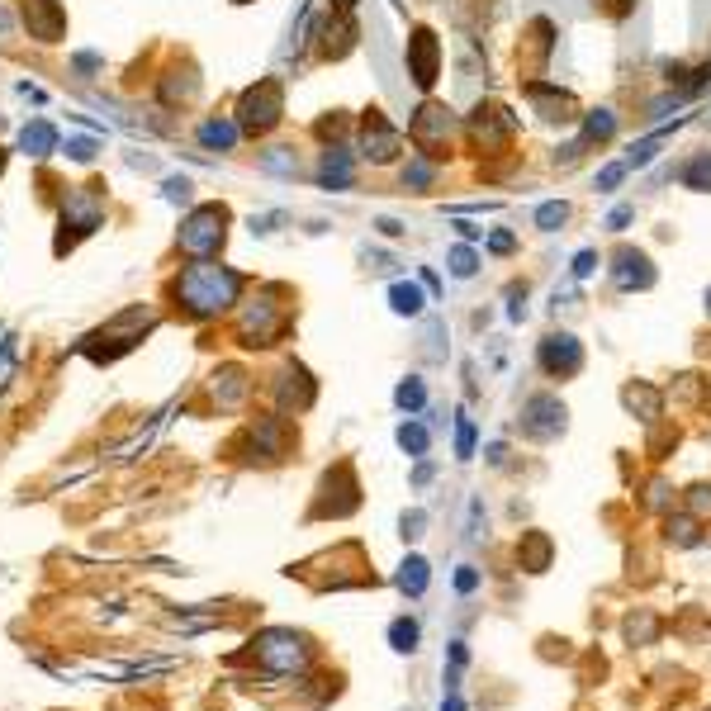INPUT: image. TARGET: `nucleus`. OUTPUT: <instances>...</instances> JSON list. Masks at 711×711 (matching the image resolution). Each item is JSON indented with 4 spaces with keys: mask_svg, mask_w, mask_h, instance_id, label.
<instances>
[{
    "mask_svg": "<svg viewBox=\"0 0 711 711\" xmlns=\"http://www.w3.org/2000/svg\"><path fill=\"white\" fill-rule=\"evenodd\" d=\"M228 223H233L228 204H195L185 214L176 242H181L185 256H219L223 242H228Z\"/></svg>",
    "mask_w": 711,
    "mask_h": 711,
    "instance_id": "0eeeda50",
    "label": "nucleus"
},
{
    "mask_svg": "<svg viewBox=\"0 0 711 711\" xmlns=\"http://www.w3.org/2000/svg\"><path fill=\"white\" fill-rule=\"evenodd\" d=\"M252 394V380H247V370H237V365H223L219 375H214V403L219 408H237V403Z\"/></svg>",
    "mask_w": 711,
    "mask_h": 711,
    "instance_id": "393cba45",
    "label": "nucleus"
},
{
    "mask_svg": "<svg viewBox=\"0 0 711 711\" xmlns=\"http://www.w3.org/2000/svg\"><path fill=\"white\" fill-rule=\"evenodd\" d=\"M356 19H351V10H332L318 29H313V38H318V57H328V62H337V57H347L351 48H356Z\"/></svg>",
    "mask_w": 711,
    "mask_h": 711,
    "instance_id": "f3484780",
    "label": "nucleus"
},
{
    "mask_svg": "<svg viewBox=\"0 0 711 711\" xmlns=\"http://www.w3.org/2000/svg\"><path fill=\"white\" fill-rule=\"evenodd\" d=\"M294 427L285 413H266V418H256L252 427H247V446H252L256 456H266V460H285L294 451Z\"/></svg>",
    "mask_w": 711,
    "mask_h": 711,
    "instance_id": "2eb2a0df",
    "label": "nucleus"
},
{
    "mask_svg": "<svg viewBox=\"0 0 711 711\" xmlns=\"http://www.w3.org/2000/svg\"><path fill=\"white\" fill-rule=\"evenodd\" d=\"M361 0H332V10H356Z\"/></svg>",
    "mask_w": 711,
    "mask_h": 711,
    "instance_id": "bf43d9fd",
    "label": "nucleus"
},
{
    "mask_svg": "<svg viewBox=\"0 0 711 711\" xmlns=\"http://www.w3.org/2000/svg\"><path fill=\"white\" fill-rule=\"evenodd\" d=\"M247 290V275L233 271V266H219L214 256H195L176 280H171V299H176V313L190 318V323H209L228 313Z\"/></svg>",
    "mask_w": 711,
    "mask_h": 711,
    "instance_id": "f257e3e1",
    "label": "nucleus"
},
{
    "mask_svg": "<svg viewBox=\"0 0 711 711\" xmlns=\"http://www.w3.org/2000/svg\"><path fill=\"white\" fill-rule=\"evenodd\" d=\"M565 223H569V204L565 200H550V204L536 209V228H541V233H560Z\"/></svg>",
    "mask_w": 711,
    "mask_h": 711,
    "instance_id": "58836bf2",
    "label": "nucleus"
},
{
    "mask_svg": "<svg viewBox=\"0 0 711 711\" xmlns=\"http://www.w3.org/2000/svg\"><path fill=\"white\" fill-rule=\"evenodd\" d=\"M195 138H200L209 152H233L237 138H242V128H237V119H204Z\"/></svg>",
    "mask_w": 711,
    "mask_h": 711,
    "instance_id": "cd10ccee",
    "label": "nucleus"
},
{
    "mask_svg": "<svg viewBox=\"0 0 711 711\" xmlns=\"http://www.w3.org/2000/svg\"><path fill=\"white\" fill-rule=\"evenodd\" d=\"M399 185H403V190H413V195L432 190V185H437V157H427V152H413V157L399 166Z\"/></svg>",
    "mask_w": 711,
    "mask_h": 711,
    "instance_id": "a878e982",
    "label": "nucleus"
},
{
    "mask_svg": "<svg viewBox=\"0 0 711 711\" xmlns=\"http://www.w3.org/2000/svg\"><path fill=\"white\" fill-rule=\"evenodd\" d=\"M237 5H242V0H237Z\"/></svg>",
    "mask_w": 711,
    "mask_h": 711,
    "instance_id": "e2e57ef3",
    "label": "nucleus"
},
{
    "mask_svg": "<svg viewBox=\"0 0 711 711\" xmlns=\"http://www.w3.org/2000/svg\"><path fill=\"white\" fill-rule=\"evenodd\" d=\"M389 304H394L399 318H418V313L427 309V294H422V285H413V280H394V285H389Z\"/></svg>",
    "mask_w": 711,
    "mask_h": 711,
    "instance_id": "473e14b6",
    "label": "nucleus"
},
{
    "mask_svg": "<svg viewBox=\"0 0 711 711\" xmlns=\"http://www.w3.org/2000/svg\"><path fill=\"white\" fill-rule=\"evenodd\" d=\"M456 110L451 105H441V100H422L418 110H413V119H408V143L418 147V152H427V157H441L446 147H451V138H456Z\"/></svg>",
    "mask_w": 711,
    "mask_h": 711,
    "instance_id": "1a4fd4ad",
    "label": "nucleus"
},
{
    "mask_svg": "<svg viewBox=\"0 0 711 711\" xmlns=\"http://www.w3.org/2000/svg\"><path fill=\"white\" fill-rule=\"evenodd\" d=\"M394 403H399L403 413H422V408H427V384H422V375H408V380H399V389H394Z\"/></svg>",
    "mask_w": 711,
    "mask_h": 711,
    "instance_id": "c9c22d12",
    "label": "nucleus"
},
{
    "mask_svg": "<svg viewBox=\"0 0 711 711\" xmlns=\"http://www.w3.org/2000/svg\"><path fill=\"white\" fill-rule=\"evenodd\" d=\"M550 560H555V541H550L546 531H527L517 541V565L527 569V574H546Z\"/></svg>",
    "mask_w": 711,
    "mask_h": 711,
    "instance_id": "5701e85b",
    "label": "nucleus"
},
{
    "mask_svg": "<svg viewBox=\"0 0 711 711\" xmlns=\"http://www.w3.org/2000/svg\"><path fill=\"white\" fill-rule=\"evenodd\" d=\"M598 5H602V10H607L612 19H626L631 10H636V0H598Z\"/></svg>",
    "mask_w": 711,
    "mask_h": 711,
    "instance_id": "603ef678",
    "label": "nucleus"
},
{
    "mask_svg": "<svg viewBox=\"0 0 711 711\" xmlns=\"http://www.w3.org/2000/svg\"><path fill=\"white\" fill-rule=\"evenodd\" d=\"M612 280H617V290H650L655 285V261L640 252V247H617L612 252Z\"/></svg>",
    "mask_w": 711,
    "mask_h": 711,
    "instance_id": "6ab92c4d",
    "label": "nucleus"
},
{
    "mask_svg": "<svg viewBox=\"0 0 711 711\" xmlns=\"http://www.w3.org/2000/svg\"><path fill=\"white\" fill-rule=\"evenodd\" d=\"M95 67H100V57H95V53H81V57H76V72H95Z\"/></svg>",
    "mask_w": 711,
    "mask_h": 711,
    "instance_id": "6e6d98bb",
    "label": "nucleus"
},
{
    "mask_svg": "<svg viewBox=\"0 0 711 711\" xmlns=\"http://www.w3.org/2000/svg\"><path fill=\"white\" fill-rule=\"evenodd\" d=\"M19 152H24V157H48V152H57V128L43 124V119L24 124L19 128Z\"/></svg>",
    "mask_w": 711,
    "mask_h": 711,
    "instance_id": "c756f323",
    "label": "nucleus"
},
{
    "mask_svg": "<svg viewBox=\"0 0 711 711\" xmlns=\"http://www.w3.org/2000/svg\"><path fill=\"white\" fill-rule=\"evenodd\" d=\"M237 128L247 133V138H266V133H275V124L285 119V86L275 81V76H266V81H256V86H247L242 91V100H237Z\"/></svg>",
    "mask_w": 711,
    "mask_h": 711,
    "instance_id": "423d86ee",
    "label": "nucleus"
},
{
    "mask_svg": "<svg viewBox=\"0 0 711 711\" xmlns=\"http://www.w3.org/2000/svg\"><path fill=\"white\" fill-rule=\"evenodd\" d=\"M474 271H479V256H474L470 247H456V252H451V275H456V280H470Z\"/></svg>",
    "mask_w": 711,
    "mask_h": 711,
    "instance_id": "a19ab883",
    "label": "nucleus"
},
{
    "mask_svg": "<svg viewBox=\"0 0 711 711\" xmlns=\"http://www.w3.org/2000/svg\"><path fill=\"white\" fill-rule=\"evenodd\" d=\"M375 228H380L384 237H399V233H403V223H399V219H380V223H375Z\"/></svg>",
    "mask_w": 711,
    "mask_h": 711,
    "instance_id": "4d7b16f0",
    "label": "nucleus"
},
{
    "mask_svg": "<svg viewBox=\"0 0 711 711\" xmlns=\"http://www.w3.org/2000/svg\"><path fill=\"white\" fill-rule=\"evenodd\" d=\"M621 403H626V408H631L640 422H659V418H664V394H659L655 384H645V380L626 384V389H621Z\"/></svg>",
    "mask_w": 711,
    "mask_h": 711,
    "instance_id": "4be33fe9",
    "label": "nucleus"
},
{
    "mask_svg": "<svg viewBox=\"0 0 711 711\" xmlns=\"http://www.w3.org/2000/svg\"><path fill=\"white\" fill-rule=\"evenodd\" d=\"M0 166H5V152H0Z\"/></svg>",
    "mask_w": 711,
    "mask_h": 711,
    "instance_id": "680f3d73",
    "label": "nucleus"
},
{
    "mask_svg": "<svg viewBox=\"0 0 711 711\" xmlns=\"http://www.w3.org/2000/svg\"><path fill=\"white\" fill-rule=\"evenodd\" d=\"M456 588H460V593H474V588H479V569H474V565H460Z\"/></svg>",
    "mask_w": 711,
    "mask_h": 711,
    "instance_id": "3c124183",
    "label": "nucleus"
},
{
    "mask_svg": "<svg viewBox=\"0 0 711 711\" xmlns=\"http://www.w3.org/2000/svg\"><path fill=\"white\" fill-rule=\"evenodd\" d=\"M313 399H318V384H313L309 370H304L299 361L285 365L280 380H275V403H280V413H304V408H313Z\"/></svg>",
    "mask_w": 711,
    "mask_h": 711,
    "instance_id": "a211bd4d",
    "label": "nucleus"
},
{
    "mask_svg": "<svg viewBox=\"0 0 711 711\" xmlns=\"http://www.w3.org/2000/svg\"><path fill=\"white\" fill-rule=\"evenodd\" d=\"M645 508L669 512V484H664V479H655V484H650V493H645Z\"/></svg>",
    "mask_w": 711,
    "mask_h": 711,
    "instance_id": "49530a36",
    "label": "nucleus"
},
{
    "mask_svg": "<svg viewBox=\"0 0 711 711\" xmlns=\"http://www.w3.org/2000/svg\"><path fill=\"white\" fill-rule=\"evenodd\" d=\"M631 219H636V209H626V204H621V209H612V219H607V228H612V233H621V228H626Z\"/></svg>",
    "mask_w": 711,
    "mask_h": 711,
    "instance_id": "864d4df0",
    "label": "nucleus"
},
{
    "mask_svg": "<svg viewBox=\"0 0 711 711\" xmlns=\"http://www.w3.org/2000/svg\"><path fill=\"white\" fill-rule=\"evenodd\" d=\"M678 185L697 190V195H711V152H693L688 162L678 166Z\"/></svg>",
    "mask_w": 711,
    "mask_h": 711,
    "instance_id": "2f4dec72",
    "label": "nucleus"
},
{
    "mask_svg": "<svg viewBox=\"0 0 711 711\" xmlns=\"http://www.w3.org/2000/svg\"><path fill=\"white\" fill-rule=\"evenodd\" d=\"M67 157H72V162H91L95 143H91V138H67Z\"/></svg>",
    "mask_w": 711,
    "mask_h": 711,
    "instance_id": "09e8293b",
    "label": "nucleus"
},
{
    "mask_svg": "<svg viewBox=\"0 0 711 711\" xmlns=\"http://www.w3.org/2000/svg\"><path fill=\"white\" fill-rule=\"evenodd\" d=\"M195 95H200V76H195V67L162 76V105H190Z\"/></svg>",
    "mask_w": 711,
    "mask_h": 711,
    "instance_id": "c85d7f7f",
    "label": "nucleus"
},
{
    "mask_svg": "<svg viewBox=\"0 0 711 711\" xmlns=\"http://www.w3.org/2000/svg\"><path fill=\"white\" fill-rule=\"evenodd\" d=\"M612 138H617V110H607V105H602V110H588L584 114V133H579L584 152L588 147H607Z\"/></svg>",
    "mask_w": 711,
    "mask_h": 711,
    "instance_id": "bb28decb",
    "label": "nucleus"
},
{
    "mask_svg": "<svg viewBox=\"0 0 711 711\" xmlns=\"http://www.w3.org/2000/svg\"><path fill=\"white\" fill-rule=\"evenodd\" d=\"M626 171H631V166H626V162H612V166H602V171H598V181H593V185H598L602 195H612V190H617V185L626 181Z\"/></svg>",
    "mask_w": 711,
    "mask_h": 711,
    "instance_id": "79ce46f5",
    "label": "nucleus"
},
{
    "mask_svg": "<svg viewBox=\"0 0 711 711\" xmlns=\"http://www.w3.org/2000/svg\"><path fill=\"white\" fill-rule=\"evenodd\" d=\"M441 711H465V702H460V697H446V702H441Z\"/></svg>",
    "mask_w": 711,
    "mask_h": 711,
    "instance_id": "13d9d810",
    "label": "nucleus"
},
{
    "mask_svg": "<svg viewBox=\"0 0 711 711\" xmlns=\"http://www.w3.org/2000/svg\"><path fill=\"white\" fill-rule=\"evenodd\" d=\"M399 536H403V541H418V536H422V527H427V512H418V508H413V512H403V522H399Z\"/></svg>",
    "mask_w": 711,
    "mask_h": 711,
    "instance_id": "a18cd8bd",
    "label": "nucleus"
},
{
    "mask_svg": "<svg viewBox=\"0 0 711 711\" xmlns=\"http://www.w3.org/2000/svg\"><path fill=\"white\" fill-rule=\"evenodd\" d=\"M683 508H688L697 522L707 527V522H711V484H693V489L683 493Z\"/></svg>",
    "mask_w": 711,
    "mask_h": 711,
    "instance_id": "ea45409f",
    "label": "nucleus"
},
{
    "mask_svg": "<svg viewBox=\"0 0 711 711\" xmlns=\"http://www.w3.org/2000/svg\"><path fill=\"white\" fill-rule=\"evenodd\" d=\"M105 223V185H76V190H67V200H62V219H57V242L53 252L67 256L81 242V237H91L95 228Z\"/></svg>",
    "mask_w": 711,
    "mask_h": 711,
    "instance_id": "39448f33",
    "label": "nucleus"
},
{
    "mask_svg": "<svg viewBox=\"0 0 711 711\" xmlns=\"http://www.w3.org/2000/svg\"><path fill=\"white\" fill-rule=\"evenodd\" d=\"M256 166H261L266 176H299L294 147H266V152H256Z\"/></svg>",
    "mask_w": 711,
    "mask_h": 711,
    "instance_id": "72a5a7b5",
    "label": "nucleus"
},
{
    "mask_svg": "<svg viewBox=\"0 0 711 711\" xmlns=\"http://www.w3.org/2000/svg\"><path fill=\"white\" fill-rule=\"evenodd\" d=\"M356 181V162H351L347 147H323V157H318V185L323 190H351Z\"/></svg>",
    "mask_w": 711,
    "mask_h": 711,
    "instance_id": "412c9836",
    "label": "nucleus"
},
{
    "mask_svg": "<svg viewBox=\"0 0 711 711\" xmlns=\"http://www.w3.org/2000/svg\"><path fill=\"white\" fill-rule=\"evenodd\" d=\"M569 427V408L555 394H531L527 403H522V418H517V432L527 441H555L565 437Z\"/></svg>",
    "mask_w": 711,
    "mask_h": 711,
    "instance_id": "f8f14e48",
    "label": "nucleus"
},
{
    "mask_svg": "<svg viewBox=\"0 0 711 711\" xmlns=\"http://www.w3.org/2000/svg\"><path fill=\"white\" fill-rule=\"evenodd\" d=\"M394 584H399V593H408V598H422L427 584H432V565H427L422 555H408L399 565V574H394Z\"/></svg>",
    "mask_w": 711,
    "mask_h": 711,
    "instance_id": "7c9ffc66",
    "label": "nucleus"
},
{
    "mask_svg": "<svg viewBox=\"0 0 711 711\" xmlns=\"http://www.w3.org/2000/svg\"><path fill=\"white\" fill-rule=\"evenodd\" d=\"M456 456H460V460L474 456V422H470V418L456 422Z\"/></svg>",
    "mask_w": 711,
    "mask_h": 711,
    "instance_id": "c03bdc74",
    "label": "nucleus"
},
{
    "mask_svg": "<svg viewBox=\"0 0 711 711\" xmlns=\"http://www.w3.org/2000/svg\"><path fill=\"white\" fill-rule=\"evenodd\" d=\"M166 200H171V204H185V200H190V181H185V176L166 181Z\"/></svg>",
    "mask_w": 711,
    "mask_h": 711,
    "instance_id": "8fccbe9b",
    "label": "nucleus"
},
{
    "mask_svg": "<svg viewBox=\"0 0 711 711\" xmlns=\"http://www.w3.org/2000/svg\"><path fill=\"white\" fill-rule=\"evenodd\" d=\"M403 62H408V76H413V86H418V91H432V86H437V76H441V38H437V29L418 24V29L408 34Z\"/></svg>",
    "mask_w": 711,
    "mask_h": 711,
    "instance_id": "4468645a",
    "label": "nucleus"
},
{
    "mask_svg": "<svg viewBox=\"0 0 711 711\" xmlns=\"http://www.w3.org/2000/svg\"><path fill=\"white\" fill-rule=\"evenodd\" d=\"M655 636H659L655 612H636V617H626V640H631V645H650Z\"/></svg>",
    "mask_w": 711,
    "mask_h": 711,
    "instance_id": "4c0bfd02",
    "label": "nucleus"
},
{
    "mask_svg": "<svg viewBox=\"0 0 711 711\" xmlns=\"http://www.w3.org/2000/svg\"><path fill=\"white\" fill-rule=\"evenodd\" d=\"M512 247H517V237L512 233H493L489 237V252H512Z\"/></svg>",
    "mask_w": 711,
    "mask_h": 711,
    "instance_id": "5fc2aeb1",
    "label": "nucleus"
},
{
    "mask_svg": "<svg viewBox=\"0 0 711 711\" xmlns=\"http://www.w3.org/2000/svg\"><path fill=\"white\" fill-rule=\"evenodd\" d=\"M598 266H602L598 252H579V256H574V280H588V275L598 271Z\"/></svg>",
    "mask_w": 711,
    "mask_h": 711,
    "instance_id": "de8ad7c7",
    "label": "nucleus"
},
{
    "mask_svg": "<svg viewBox=\"0 0 711 711\" xmlns=\"http://www.w3.org/2000/svg\"><path fill=\"white\" fill-rule=\"evenodd\" d=\"M536 365L546 380H574L584 370V342L574 332H546L536 347Z\"/></svg>",
    "mask_w": 711,
    "mask_h": 711,
    "instance_id": "ddd939ff",
    "label": "nucleus"
},
{
    "mask_svg": "<svg viewBox=\"0 0 711 711\" xmlns=\"http://www.w3.org/2000/svg\"><path fill=\"white\" fill-rule=\"evenodd\" d=\"M280 299H285V285H266L237 309V342L247 351H266L290 332V309Z\"/></svg>",
    "mask_w": 711,
    "mask_h": 711,
    "instance_id": "f03ea898",
    "label": "nucleus"
},
{
    "mask_svg": "<svg viewBox=\"0 0 711 711\" xmlns=\"http://www.w3.org/2000/svg\"><path fill=\"white\" fill-rule=\"evenodd\" d=\"M655 152H659V138H645V143H636L631 152H626V166L636 171V166H650L655 162Z\"/></svg>",
    "mask_w": 711,
    "mask_h": 711,
    "instance_id": "37998d69",
    "label": "nucleus"
},
{
    "mask_svg": "<svg viewBox=\"0 0 711 711\" xmlns=\"http://www.w3.org/2000/svg\"><path fill=\"white\" fill-rule=\"evenodd\" d=\"M399 446H403V451H408L413 460H422V456H427V446H432V432H427L422 422L408 418V422L399 427Z\"/></svg>",
    "mask_w": 711,
    "mask_h": 711,
    "instance_id": "e433bc0d",
    "label": "nucleus"
},
{
    "mask_svg": "<svg viewBox=\"0 0 711 711\" xmlns=\"http://www.w3.org/2000/svg\"><path fill=\"white\" fill-rule=\"evenodd\" d=\"M465 133H470V143L479 157H498L503 147H512L517 138V114L508 105H498V100H479L470 114H465Z\"/></svg>",
    "mask_w": 711,
    "mask_h": 711,
    "instance_id": "6e6552de",
    "label": "nucleus"
},
{
    "mask_svg": "<svg viewBox=\"0 0 711 711\" xmlns=\"http://www.w3.org/2000/svg\"><path fill=\"white\" fill-rule=\"evenodd\" d=\"M237 659H252L256 669H266V674H304L313 659V645L294 626H266L261 636H252L247 655H237Z\"/></svg>",
    "mask_w": 711,
    "mask_h": 711,
    "instance_id": "7ed1b4c3",
    "label": "nucleus"
},
{
    "mask_svg": "<svg viewBox=\"0 0 711 711\" xmlns=\"http://www.w3.org/2000/svg\"><path fill=\"white\" fill-rule=\"evenodd\" d=\"M418 640H422L418 617H394L389 621V645H394L399 655H413V650H418Z\"/></svg>",
    "mask_w": 711,
    "mask_h": 711,
    "instance_id": "f704fd0d",
    "label": "nucleus"
},
{
    "mask_svg": "<svg viewBox=\"0 0 711 711\" xmlns=\"http://www.w3.org/2000/svg\"><path fill=\"white\" fill-rule=\"evenodd\" d=\"M664 541H669V546H678V550L702 546V522H697L688 508H683V512H664Z\"/></svg>",
    "mask_w": 711,
    "mask_h": 711,
    "instance_id": "b1692460",
    "label": "nucleus"
},
{
    "mask_svg": "<svg viewBox=\"0 0 711 711\" xmlns=\"http://www.w3.org/2000/svg\"><path fill=\"white\" fill-rule=\"evenodd\" d=\"M707 313H711V290H707Z\"/></svg>",
    "mask_w": 711,
    "mask_h": 711,
    "instance_id": "052dcab7",
    "label": "nucleus"
},
{
    "mask_svg": "<svg viewBox=\"0 0 711 711\" xmlns=\"http://www.w3.org/2000/svg\"><path fill=\"white\" fill-rule=\"evenodd\" d=\"M356 508H361V484H356V470L342 460V465H332V470L323 474L309 517H351Z\"/></svg>",
    "mask_w": 711,
    "mask_h": 711,
    "instance_id": "9d476101",
    "label": "nucleus"
},
{
    "mask_svg": "<svg viewBox=\"0 0 711 711\" xmlns=\"http://www.w3.org/2000/svg\"><path fill=\"white\" fill-rule=\"evenodd\" d=\"M19 19H24L29 38H38V43H62L67 38L62 0H19Z\"/></svg>",
    "mask_w": 711,
    "mask_h": 711,
    "instance_id": "dca6fc26",
    "label": "nucleus"
},
{
    "mask_svg": "<svg viewBox=\"0 0 711 711\" xmlns=\"http://www.w3.org/2000/svg\"><path fill=\"white\" fill-rule=\"evenodd\" d=\"M527 100L536 105L541 119H550V124H569V119H579L574 95L560 91V86H550V81H527Z\"/></svg>",
    "mask_w": 711,
    "mask_h": 711,
    "instance_id": "aec40b11",
    "label": "nucleus"
},
{
    "mask_svg": "<svg viewBox=\"0 0 711 711\" xmlns=\"http://www.w3.org/2000/svg\"><path fill=\"white\" fill-rule=\"evenodd\" d=\"M157 328V309H147V304H133V309L114 313L105 328H95L86 342H81V351L91 356V361H119V356H128V351L143 342L147 332Z\"/></svg>",
    "mask_w": 711,
    "mask_h": 711,
    "instance_id": "20e7f679",
    "label": "nucleus"
},
{
    "mask_svg": "<svg viewBox=\"0 0 711 711\" xmlns=\"http://www.w3.org/2000/svg\"><path fill=\"white\" fill-rule=\"evenodd\" d=\"M361 157L370 166H394L403 157V128L389 124V114L375 105L361 114Z\"/></svg>",
    "mask_w": 711,
    "mask_h": 711,
    "instance_id": "9b49d317",
    "label": "nucleus"
}]
</instances>
